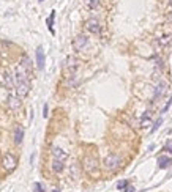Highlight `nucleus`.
I'll return each instance as SVG.
<instances>
[{"label": "nucleus", "instance_id": "nucleus-1", "mask_svg": "<svg viewBox=\"0 0 172 192\" xmlns=\"http://www.w3.org/2000/svg\"><path fill=\"white\" fill-rule=\"evenodd\" d=\"M120 164H122V161H120V158H118L117 154H109V156H106V158H104V162H103L104 169L109 170V172L117 170L118 167H120Z\"/></svg>", "mask_w": 172, "mask_h": 192}, {"label": "nucleus", "instance_id": "nucleus-2", "mask_svg": "<svg viewBox=\"0 0 172 192\" xmlns=\"http://www.w3.org/2000/svg\"><path fill=\"white\" fill-rule=\"evenodd\" d=\"M78 68H79V62H78V58L76 57H73V55H69L68 58H66V62H65V71H66V77H73L76 74V71H78Z\"/></svg>", "mask_w": 172, "mask_h": 192}, {"label": "nucleus", "instance_id": "nucleus-3", "mask_svg": "<svg viewBox=\"0 0 172 192\" xmlns=\"http://www.w3.org/2000/svg\"><path fill=\"white\" fill-rule=\"evenodd\" d=\"M84 170L90 175H95L98 172V161L93 156H85L84 159Z\"/></svg>", "mask_w": 172, "mask_h": 192}, {"label": "nucleus", "instance_id": "nucleus-4", "mask_svg": "<svg viewBox=\"0 0 172 192\" xmlns=\"http://www.w3.org/2000/svg\"><path fill=\"white\" fill-rule=\"evenodd\" d=\"M16 164H17V159H16V156L11 154V153H7V154L3 156V159H2V165L5 167V170H7V172L14 170Z\"/></svg>", "mask_w": 172, "mask_h": 192}, {"label": "nucleus", "instance_id": "nucleus-5", "mask_svg": "<svg viewBox=\"0 0 172 192\" xmlns=\"http://www.w3.org/2000/svg\"><path fill=\"white\" fill-rule=\"evenodd\" d=\"M85 29H87L90 33H93V35H100V32H101L100 22H98V19H95V17H92V19H88V21L85 22Z\"/></svg>", "mask_w": 172, "mask_h": 192}, {"label": "nucleus", "instance_id": "nucleus-6", "mask_svg": "<svg viewBox=\"0 0 172 192\" xmlns=\"http://www.w3.org/2000/svg\"><path fill=\"white\" fill-rule=\"evenodd\" d=\"M87 43H88V38L85 36V35H79V36H76L74 38V41H73V47H74V51H82L84 47L87 46Z\"/></svg>", "mask_w": 172, "mask_h": 192}, {"label": "nucleus", "instance_id": "nucleus-7", "mask_svg": "<svg viewBox=\"0 0 172 192\" xmlns=\"http://www.w3.org/2000/svg\"><path fill=\"white\" fill-rule=\"evenodd\" d=\"M172 43V33L170 35H164V36H160L156 41H155V46L158 49H166V47Z\"/></svg>", "mask_w": 172, "mask_h": 192}, {"label": "nucleus", "instance_id": "nucleus-8", "mask_svg": "<svg viewBox=\"0 0 172 192\" xmlns=\"http://www.w3.org/2000/svg\"><path fill=\"white\" fill-rule=\"evenodd\" d=\"M8 106L13 109V110H17L19 107H21V98H19V96L17 94H10L8 96Z\"/></svg>", "mask_w": 172, "mask_h": 192}, {"label": "nucleus", "instance_id": "nucleus-9", "mask_svg": "<svg viewBox=\"0 0 172 192\" xmlns=\"http://www.w3.org/2000/svg\"><path fill=\"white\" fill-rule=\"evenodd\" d=\"M52 156H54V159H57V161H66V158H68V154H66V151H63L62 148H59V147H54L52 148Z\"/></svg>", "mask_w": 172, "mask_h": 192}, {"label": "nucleus", "instance_id": "nucleus-10", "mask_svg": "<svg viewBox=\"0 0 172 192\" xmlns=\"http://www.w3.org/2000/svg\"><path fill=\"white\" fill-rule=\"evenodd\" d=\"M166 88H167V84H166V82H160V84L156 85V88H155L153 99H158V98H161V96L166 93Z\"/></svg>", "mask_w": 172, "mask_h": 192}, {"label": "nucleus", "instance_id": "nucleus-11", "mask_svg": "<svg viewBox=\"0 0 172 192\" xmlns=\"http://www.w3.org/2000/svg\"><path fill=\"white\" fill-rule=\"evenodd\" d=\"M13 139H14V143H22V139H24V129L22 126H16L14 128V134H13Z\"/></svg>", "mask_w": 172, "mask_h": 192}, {"label": "nucleus", "instance_id": "nucleus-12", "mask_svg": "<svg viewBox=\"0 0 172 192\" xmlns=\"http://www.w3.org/2000/svg\"><path fill=\"white\" fill-rule=\"evenodd\" d=\"M172 164V159L169 156H160L158 158V167L160 169H167V167H170Z\"/></svg>", "mask_w": 172, "mask_h": 192}, {"label": "nucleus", "instance_id": "nucleus-13", "mask_svg": "<svg viewBox=\"0 0 172 192\" xmlns=\"http://www.w3.org/2000/svg\"><path fill=\"white\" fill-rule=\"evenodd\" d=\"M36 65H38L40 69H44V51L41 47L36 49Z\"/></svg>", "mask_w": 172, "mask_h": 192}, {"label": "nucleus", "instance_id": "nucleus-14", "mask_svg": "<svg viewBox=\"0 0 172 192\" xmlns=\"http://www.w3.org/2000/svg\"><path fill=\"white\" fill-rule=\"evenodd\" d=\"M52 170H54V172H57V173H59V172H62V170H63V162H62V161L54 159V161H52Z\"/></svg>", "mask_w": 172, "mask_h": 192}, {"label": "nucleus", "instance_id": "nucleus-15", "mask_svg": "<svg viewBox=\"0 0 172 192\" xmlns=\"http://www.w3.org/2000/svg\"><path fill=\"white\" fill-rule=\"evenodd\" d=\"M54 17H55V11L51 13V16L47 17V27H49V32L54 33V27H52V24H54Z\"/></svg>", "mask_w": 172, "mask_h": 192}, {"label": "nucleus", "instance_id": "nucleus-16", "mask_svg": "<svg viewBox=\"0 0 172 192\" xmlns=\"http://www.w3.org/2000/svg\"><path fill=\"white\" fill-rule=\"evenodd\" d=\"M85 5L90 8V10H95L100 7V0H85Z\"/></svg>", "mask_w": 172, "mask_h": 192}, {"label": "nucleus", "instance_id": "nucleus-17", "mask_svg": "<svg viewBox=\"0 0 172 192\" xmlns=\"http://www.w3.org/2000/svg\"><path fill=\"white\" fill-rule=\"evenodd\" d=\"M5 82H7V85H8V88H14V80H13V76L11 74H5Z\"/></svg>", "mask_w": 172, "mask_h": 192}, {"label": "nucleus", "instance_id": "nucleus-18", "mask_svg": "<svg viewBox=\"0 0 172 192\" xmlns=\"http://www.w3.org/2000/svg\"><path fill=\"white\" fill-rule=\"evenodd\" d=\"M127 186H128V181H127V180H123V181H120V183L117 184V189H118V190H122V189H125Z\"/></svg>", "mask_w": 172, "mask_h": 192}, {"label": "nucleus", "instance_id": "nucleus-19", "mask_svg": "<svg viewBox=\"0 0 172 192\" xmlns=\"http://www.w3.org/2000/svg\"><path fill=\"white\" fill-rule=\"evenodd\" d=\"M35 187H36V192H46V189H44V186L41 183H36Z\"/></svg>", "mask_w": 172, "mask_h": 192}, {"label": "nucleus", "instance_id": "nucleus-20", "mask_svg": "<svg viewBox=\"0 0 172 192\" xmlns=\"http://www.w3.org/2000/svg\"><path fill=\"white\" fill-rule=\"evenodd\" d=\"M161 123H163V120H161V118H160V120H158V121H156V123H155V126H153V129H152V131H153V132H155V131H156V128H158V126H160V125H161Z\"/></svg>", "mask_w": 172, "mask_h": 192}, {"label": "nucleus", "instance_id": "nucleus-21", "mask_svg": "<svg viewBox=\"0 0 172 192\" xmlns=\"http://www.w3.org/2000/svg\"><path fill=\"white\" fill-rule=\"evenodd\" d=\"M43 117L44 118L47 117V104H44V107H43Z\"/></svg>", "mask_w": 172, "mask_h": 192}, {"label": "nucleus", "instance_id": "nucleus-22", "mask_svg": "<svg viewBox=\"0 0 172 192\" xmlns=\"http://www.w3.org/2000/svg\"><path fill=\"white\" fill-rule=\"evenodd\" d=\"M125 192H134V187L133 186H127V190Z\"/></svg>", "mask_w": 172, "mask_h": 192}, {"label": "nucleus", "instance_id": "nucleus-23", "mask_svg": "<svg viewBox=\"0 0 172 192\" xmlns=\"http://www.w3.org/2000/svg\"><path fill=\"white\" fill-rule=\"evenodd\" d=\"M167 21L172 24V11H169V13H167Z\"/></svg>", "mask_w": 172, "mask_h": 192}, {"label": "nucleus", "instance_id": "nucleus-24", "mask_svg": "<svg viewBox=\"0 0 172 192\" xmlns=\"http://www.w3.org/2000/svg\"><path fill=\"white\" fill-rule=\"evenodd\" d=\"M167 148H169V150H170V153H172V142H170L169 145H167Z\"/></svg>", "mask_w": 172, "mask_h": 192}, {"label": "nucleus", "instance_id": "nucleus-25", "mask_svg": "<svg viewBox=\"0 0 172 192\" xmlns=\"http://www.w3.org/2000/svg\"><path fill=\"white\" fill-rule=\"evenodd\" d=\"M170 7H172V0H170Z\"/></svg>", "mask_w": 172, "mask_h": 192}, {"label": "nucleus", "instance_id": "nucleus-26", "mask_svg": "<svg viewBox=\"0 0 172 192\" xmlns=\"http://www.w3.org/2000/svg\"><path fill=\"white\" fill-rule=\"evenodd\" d=\"M40 2H43V0H40Z\"/></svg>", "mask_w": 172, "mask_h": 192}]
</instances>
